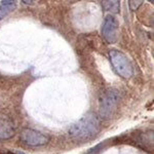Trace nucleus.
<instances>
[{
	"instance_id": "obj_5",
	"label": "nucleus",
	"mask_w": 154,
	"mask_h": 154,
	"mask_svg": "<svg viewBox=\"0 0 154 154\" xmlns=\"http://www.w3.org/2000/svg\"><path fill=\"white\" fill-rule=\"evenodd\" d=\"M119 25L117 20L113 16H107L102 25V35L108 43H115L118 38Z\"/></svg>"
},
{
	"instance_id": "obj_8",
	"label": "nucleus",
	"mask_w": 154,
	"mask_h": 154,
	"mask_svg": "<svg viewBox=\"0 0 154 154\" xmlns=\"http://www.w3.org/2000/svg\"><path fill=\"white\" fill-rule=\"evenodd\" d=\"M102 5L107 11H111L113 14H117L120 9V3L119 1H103Z\"/></svg>"
},
{
	"instance_id": "obj_6",
	"label": "nucleus",
	"mask_w": 154,
	"mask_h": 154,
	"mask_svg": "<svg viewBox=\"0 0 154 154\" xmlns=\"http://www.w3.org/2000/svg\"><path fill=\"white\" fill-rule=\"evenodd\" d=\"M14 120L8 114L0 111V140H7L14 136Z\"/></svg>"
},
{
	"instance_id": "obj_9",
	"label": "nucleus",
	"mask_w": 154,
	"mask_h": 154,
	"mask_svg": "<svg viewBox=\"0 0 154 154\" xmlns=\"http://www.w3.org/2000/svg\"><path fill=\"white\" fill-rule=\"evenodd\" d=\"M143 3V1H128V4H130V8L131 11H136L138 9V7Z\"/></svg>"
},
{
	"instance_id": "obj_7",
	"label": "nucleus",
	"mask_w": 154,
	"mask_h": 154,
	"mask_svg": "<svg viewBox=\"0 0 154 154\" xmlns=\"http://www.w3.org/2000/svg\"><path fill=\"white\" fill-rule=\"evenodd\" d=\"M16 7V1H2L1 5H0V20H2L5 16L12 11V9Z\"/></svg>"
},
{
	"instance_id": "obj_2",
	"label": "nucleus",
	"mask_w": 154,
	"mask_h": 154,
	"mask_svg": "<svg viewBox=\"0 0 154 154\" xmlns=\"http://www.w3.org/2000/svg\"><path fill=\"white\" fill-rule=\"evenodd\" d=\"M119 93L115 88H107L99 97V114L103 119H110L119 105Z\"/></svg>"
},
{
	"instance_id": "obj_3",
	"label": "nucleus",
	"mask_w": 154,
	"mask_h": 154,
	"mask_svg": "<svg viewBox=\"0 0 154 154\" xmlns=\"http://www.w3.org/2000/svg\"><path fill=\"white\" fill-rule=\"evenodd\" d=\"M110 62L112 64L114 70L120 77L125 79H128L133 76L134 70L131 61L128 57L117 49H111L109 53Z\"/></svg>"
},
{
	"instance_id": "obj_1",
	"label": "nucleus",
	"mask_w": 154,
	"mask_h": 154,
	"mask_svg": "<svg viewBox=\"0 0 154 154\" xmlns=\"http://www.w3.org/2000/svg\"><path fill=\"white\" fill-rule=\"evenodd\" d=\"M101 131V122L95 114L91 113L79 119L69 128V136L77 142H84L93 139Z\"/></svg>"
},
{
	"instance_id": "obj_4",
	"label": "nucleus",
	"mask_w": 154,
	"mask_h": 154,
	"mask_svg": "<svg viewBox=\"0 0 154 154\" xmlns=\"http://www.w3.org/2000/svg\"><path fill=\"white\" fill-rule=\"evenodd\" d=\"M20 139L24 144L32 146V147L44 146L49 142V137L46 134L36 130H32V128H24L21 133Z\"/></svg>"
}]
</instances>
